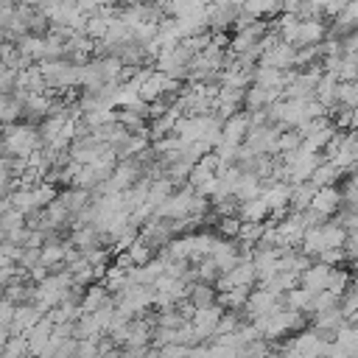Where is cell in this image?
Returning <instances> with one entry per match:
<instances>
[{
  "label": "cell",
  "mask_w": 358,
  "mask_h": 358,
  "mask_svg": "<svg viewBox=\"0 0 358 358\" xmlns=\"http://www.w3.org/2000/svg\"><path fill=\"white\" fill-rule=\"evenodd\" d=\"M0 148L8 154V159H28L31 154L42 151V134L31 123H8L3 129Z\"/></svg>",
  "instance_id": "obj_1"
},
{
  "label": "cell",
  "mask_w": 358,
  "mask_h": 358,
  "mask_svg": "<svg viewBox=\"0 0 358 358\" xmlns=\"http://www.w3.org/2000/svg\"><path fill=\"white\" fill-rule=\"evenodd\" d=\"M252 324H255V330L260 333V338L268 341V338H280V336H285V333H291V330H299V327H302V313L294 310V308H288L285 302H280L271 313L252 319Z\"/></svg>",
  "instance_id": "obj_2"
},
{
  "label": "cell",
  "mask_w": 358,
  "mask_h": 358,
  "mask_svg": "<svg viewBox=\"0 0 358 358\" xmlns=\"http://www.w3.org/2000/svg\"><path fill=\"white\" fill-rule=\"evenodd\" d=\"M221 313H224V308L215 302V305H210V308H199V310H193L190 313V327H193V333H196V338H199V344L201 341H207V338H213V333H215V327H218V319H221Z\"/></svg>",
  "instance_id": "obj_3"
},
{
  "label": "cell",
  "mask_w": 358,
  "mask_h": 358,
  "mask_svg": "<svg viewBox=\"0 0 358 358\" xmlns=\"http://www.w3.org/2000/svg\"><path fill=\"white\" fill-rule=\"evenodd\" d=\"M249 112L246 109H238L232 112L224 123H221V143H232V145H243L246 134H249Z\"/></svg>",
  "instance_id": "obj_4"
},
{
  "label": "cell",
  "mask_w": 358,
  "mask_h": 358,
  "mask_svg": "<svg viewBox=\"0 0 358 358\" xmlns=\"http://www.w3.org/2000/svg\"><path fill=\"white\" fill-rule=\"evenodd\" d=\"M294 56H296V48L288 45V42H277L271 48L263 50L260 56V67H274V70H282L288 73V67H294Z\"/></svg>",
  "instance_id": "obj_5"
},
{
  "label": "cell",
  "mask_w": 358,
  "mask_h": 358,
  "mask_svg": "<svg viewBox=\"0 0 358 358\" xmlns=\"http://www.w3.org/2000/svg\"><path fill=\"white\" fill-rule=\"evenodd\" d=\"M280 302H282V296H277V294H271V291H266V288L260 285V288L249 291L243 310L249 313V319H257V316H266V313H271V310H274Z\"/></svg>",
  "instance_id": "obj_6"
},
{
  "label": "cell",
  "mask_w": 358,
  "mask_h": 358,
  "mask_svg": "<svg viewBox=\"0 0 358 358\" xmlns=\"http://www.w3.org/2000/svg\"><path fill=\"white\" fill-rule=\"evenodd\" d=\"M210 260H213V266L218 268V274H227L229 268H235L238 266V260H241V249L235 246V243H229V241H215V246H213V252L207 255Z\"/></svg>",
  "instance_id": "obj_7"
},
{
  "label": "cell",
  "mask_w": 358,
  "mask_h": 358,
  "mask_svg": "<svg viewBox=\"0 0 358 358\" xmlns=\"http://www.w3.org/2000/svg\"><path fill=\"white\" fill-rule=\"evenodd\" d=\"M330 268H333V266H324V263L313 260V263L299 274V288H305L308 294H319V291H324V288H327Z\"/></svg>",
  "instance_id": "obj_8"
},
{
  "label": "cell",
  "mask_w": 358,
  "mask_h": 358,
  "mask_svg": "<svg viewBox=\"0 0 358 358\" xmlns=\"http://www.w3.org/2000/svg\"><path fill=\"white\" fill-rule=\"evenodd\" d=\"M327 36V25L322 20H299L296 25V36H294V48H308V45H319Z\"/></svg>",
  "instance_id": "obj_9"
},
{
  "label": "cell",
  "mask_w": 358,
  "mask_h": 358,
  "mask_svg": "<svg viewBox=\"0 0 358 358\" xmlns=\"http://www.w3.org/2000/svg\"><path fill=\"white\" fill-rule=\"evenodd\" d=\"M310 210L322 213L324 218H330L333 213L341 210V190L333 185V187H316L313 199H310Z\"/></svg>",
  "instance_id": "obj_10"
},
{
  "label": "cell",
  "mask_w": 358,
  "mask_h": 358,
  "mask_svg": "<svg viewBox=\"0 0 358 358\" xmlns=\"http://www.w3.org/2000/svg\"><path fill=\"white\" fill-rule=\"evenodd\" d=\"M45 313L28 299V302H20L14 305V316H11V333H28Z\"/></svg>",
  "instance_id": "obj_11"
},
{
  "label": "cell",
  "mask_w": 358,
  "mask_h": 358,
  "mask_svg": "<svg viewBox=\"0 0 358 358\" xmlns=\"http://www.w3.org/2000/svg\"><path fill=\"white\" fill-rule=\"evenodd\" d=\"M215 302H218V296H215V291H213L210 282H190V285H187V305H190L193 310L210 308V305H215Z\"/></svg>",
  "instance_id": "obj_12"
},
{
  "label": "cell",
  "mask_w": 358,
  "mask_h": 358,
  "mask_svg": "<svg viewBox=\"0 0 358 358\" xmlns=\"http://www.w3.org/2000/svg\"><path fill=\"white\" fill-rule=\"evenodd\" d=\"M341 176H344V171H341V168H336L333 162L322 159V162L316 165V171L310 173V179H308V182H310L313 187H333Z\"/></svg>",
  "instance_id": "obj_13"
},
{
  "label": "cell",
  "mask_w": 358,
  "mask_h": 358,
  "mask_svg": "<svg viewBox=\"0 0 358 358\" xmlns=\"http://www.w3.org/2000/svg\"><path fill=\"white\" fill-rule=\"evenodd\" d=\"M319 238H322V246L324 249H344V241H347V229L338 224V221H324L319 227Z\"/></svg>",
  "instance_id": "obj_14"
},
{
  "label": "cell",
  "mask_w": 358,
  "mask_h": 358,
  "mask_svg": "<svg viewBox=\"0 0 358 358\" xmlns=\"http://www.w3.org/2000/svg\"><path fill=\"white\" fill-rule=\"evenodd\" d=\"M238 218L241 221H249V224H263L268 218V207H266V201L260 196L257 199H249V201H241Z\"/></svg>",
  "instance_id": "obj_15"
},
{
  "label": "cell",
  "mask_w": 358,
  "mask_h": 358,
  "mask_svg": "<svg viewBox=\"0 0 358 358\" xmlns=\"http://www.w3.org/2000/svg\"><path fill=\"white\" fill-rule=\"evenodd\" d=\"M112 299H109V291L103 285H90L84 291V296H81V313H95V310H101Z\"/></svg>",
  "instance_id": "obj_16"
},
{
  "label": "cell",
  "mask_w": 358,
  "mask_h": 358,
  "mask_svg": "<svg viewBox=\"0 0 358 358\" xmlns=\"http://www.w3.org/2000/svg\"><path fill=\"white\" fill-rule=\"evenodd\" d=\"M313 193H316V187H313L310 182L291 185V201H288V210H291V213H302V210H308Z\"/></svg>",
  "instance_id": "obj_17"
},
{
  "label": "cell",
  "mask_w": 358,
  "mask_h": 358,
  "mask_svg": "<svg viewBox=\"0 0 358 358\" xmlns=\"http://www.w3.org/2000/svg\"><path fill=\"white\" fill-rule=\"evenodd\" d=\"M243 14L260 20V17H268V14H277L280 11V0H243L241 6Z\"/></svg>",
  "instance_id": "obj_18"
},
{
  "label": "cell",
  "mask_w": 358,
  "mask_h": 358,
  "mask_svg": "<svg viewBox=\"0 0 358 358\" xmlns=\"http://www.w3.org/2000/svg\"><path fill=\"white\" fill-rule=\"evenodd\" d=\"M350 282H352V274H350L347 268H341V266H333V268H330V277H327V288H324V291H330L333 296H341V294L350 288Z\"/></svg>",
  "instance_id": "obj_19"
},
{
  "label": "cell",
  "mask_w": 358,
  "mask_h": 358,
  "mask_svg": "<svg viewBox=\"0 0 358 358\" xmlns=\"http://www.w3.org/2000/svg\"><path fill=\"white\" fill-rule=\"evenodd\" d=\"M241 218L238 215H221L218 218V232L224 235V238H238V232H241Z\"/></svg>",
  "instance_id": "obj_20"
},
{
  "label": "cell",
  "mask_w": 358,
  "mask_h": 358,
  "mask_svg": "<svg viewBox=\"0 0 358 358\" xmlns=\"http://www.w3.org/2000/svg\"><path fill=\"white\" fill-rule=\"evenodd\" d=\"M17 274H20V268H17V263L0 255V291H3V288H6V285H8L11 280H17Z\"/></svg>",
  "instance_id": "obj_21"
},
{
  "label": "cell",
  "mask_w": 358,
  "mask_h": 358,
  "mask_svg": "<svg viewBox=\"0 0 358 358\" xmlns=\"http://www.w3.org/2000/svg\"><path fill=\"white\" fill-rule=\"evenodd\" d=\"M344 257H347V255H344V249H322V252L316 255V260H319V263H324V266H338Z\"/></svg>",
  "instance_id": "obj_22"
},
{
  "label": "cell",
  "mask_w": 358,
  "mask_h": 358,
  "mask_svg": "<svg viewBox=\"0 0 358 358\" xmlns=\"http://www.w3.org/2000/svg\"><path fill=\"white\" fill-rule=\"evenodd\" d=\"M347 3H350V0H324L322 14H324V17H338V14L347 8Z\"/></svg>",
  "instance_id": "obj_23"
},
{
  "label": "cell",
  "mask_w": 358,
  "mask_h": 358,
  "mask_svg": "<svg viewBox=\"0 0 358 358\" xmlns=\"http://www.w3.org/2000/svg\"><path fill=\"white\" fill-rule=\"evenodd\" d=\"M341 50H344V56L358 53V28H355V31H350V34L341 39Z\"/></svg>",
  "instance_id": "obj_24"
},
{
  "label": "cell",
  "mask_w": 358,
  "mask_h": 358,
  "mask_svg": "<svg viewBox=\"0 0 358 358\" xmlns=\"http://www.w3.org/2000/svg\"><path fill=\"white\" fill-rule=\"evenodd\" d=\"M8 207H11V204H8V196H0V215H3Z\"/></svg>",
  "instance_id": "obj_25"
},
{
  "label": "cell",
  "mask_w": 358,
  "mask_h": 358,
  "mask_svg": "<svg viewBox=\"0 0 358 358\" xmlns=\"http://www.w3.org/2000/svg\"><path fill=\"white\" fill-rule=\"evenodd\" d=\"M352 84H355V90H358V78H355V81H352Z\"/></svg>",
  "instance_id": "obj_26"
},
{
  "label": "cell",
  "mask_w": 358,
  "mask_h": 358,
  "mask_svg": "<svg viewBox=\"0 0 358 358\" xmlns=\"http://www.w3.org/2000/svg\"><path fill=\"white\" fill-rule=\"evenodd\" d=\"M0 252H3V238H0Z\"/></svg>",
  "instance_id": "obj_27"
},
{
  "label": "cell",
  "mask_w": 358,
  "mask_h": 358,
  "mask_svg": "<svg viewBox=\"0 0 358 358\" xmlns=\"http://www.w3.org/2000/svg\"><path fill=\"white\" fill-rule=\"evenodd\" d=\"M355 268H358V266H355Z\"/></svg>",
  "instance_id": "obj_28"
}]
</instances>
